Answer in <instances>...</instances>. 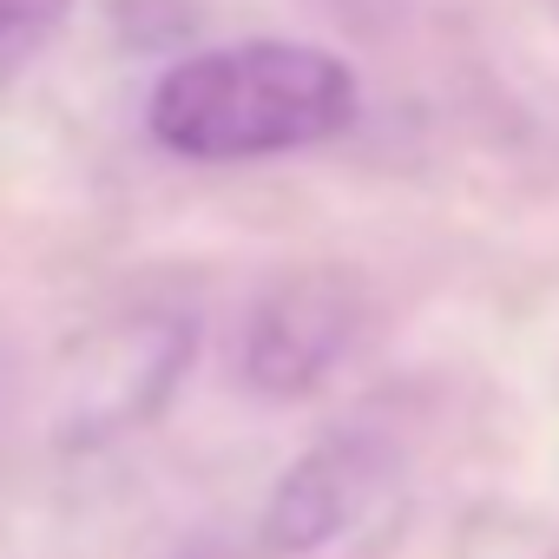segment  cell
Masks as SVG:
<instances>
[{
    "instance_id": "cell-1",
    "label": "cell",
    "mask_w": 559,
    "mask_h": 559,
    "mask_svg": "<svg viewBox=\"0 0 559 559\" xmlns=\"http://www.w3.org/2000/svg\"><path fill=\"white\" fill-rule=\"evenodd\" d=\"M356 119V73L304 40L185 53L152 86V139L198 165L323 145Z\"/></svg>"
},
{
    "instance_id": "cell-2",
    "label": "cell",
    "mask_w": 559,
    "mask_h": 559,
    "mask_svg": "<svg viewBox=\"0 0 559 559\" xmlns=\"http://www.w3.org/2000/svg\"><path fill=\"white\" fill-rule=\"evenodd\" d=\"M356 330V284L343 270H297L284 276L243 330V382L257 395H304L343 356Z\"/></svg>"
},
{
    "instance_id": "cell-3",
    "label": "cell",
    "mask_w": 559,
    "mask_h": 559,
    "mask_svg": "<svg viewBox=\"0 0 559 559\" xmlns=\"http://www.w3.org/2000/svg\"><path fill=\"white\" fill-rule=\"evenodd\" d=\"M191 362V323H145L99 343V376L73 382V408L60 415L67 441H106L158 415L171 382Z\"/></svg>"
},
{
    "instance_id": "cell-4",
    "label": "cell",
    "mask_w": 559,
    "mask_h": 559,
    "mask_svg": "<svg viewBox=\"0 0 559 559\" xmlns=\"http://www.w3.org/2000/svg\"><path fill=\"white\" fill-rule=\"evenodd\" d=\"M382 480V454L369 435H330L317 441L304 461H290V474L276 480L270 507H263V546L270 552H317L330 546L362 500Z\"/></svg>"
},
{
    "instance_id": "cell-5",
    "label": "cell",
    "mask_w": 559,
    "mask_h": 559,
    "mask_svg": "<svg viewBox=\"0 0 559 559\" xmlns=\"http://www.w3.org/2000/svg\"><path fill=\"white\" fill-rule=\"evenodd\" d=\"M112 21L132 47L165 53L191 34V0H112Z\"/></svg>"
},
{
    "instance_id": "cell-6",
    "label": "cell",
    "mask_w": 559,
    "mask_h": 559,
    "mask_svg": "<svg viewBox=\"0 0 559 559\" xmlns=\"http://www.w3.org/2000/svg\"><path fill=\"white\" fill-rule=\"evenodd\" d=\"M60 14H67V0H0V53H8V47H34Z\"/></svg>"
},
{
    "instance_id": "cell-7",
    "label": "cell",
    "mask_w": 559,
    "mask_h": 559,
    "mask_svg": "<svg viewBox=\"0 0 559 559\" xmlns=\"http://www.w3.org/2000/svg\"><path fill=\"white\" fill-rule=\"evenodd\" d=\"M185 559H217V552H185Z\"/></svg>"
}]
</instances>
